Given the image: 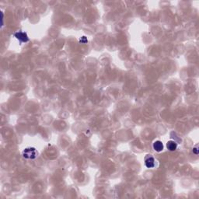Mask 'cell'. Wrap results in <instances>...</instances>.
Wrapping results in <instances>:
<instances>
[{
    "mask_svg": "<svg viewBox=\"0 0 199 199\" xmlns=\"http://www.w3.org/2000/svg\"><path fill=\"white\" fill-rule=\"evenodd\" d=\"M193 151L195 152V153L196 154V155H198V148L197 147H195V148H194V149H193Z\"/></svg>",
    "mask_w": 199,
    "mask_h": 199,
    "instance_id": "cell-6",
    "label": "cell"
},
{
    "mask_svg": "<svg viewBox=\"0 0 199 199\" xmlns=\"http://www.w3.org/2000/svg\"><path fill=\"white\" fill-rule=\"evenodd\" d=\"M167 149L169 150V151H175L177 148H178V144L176 142H174L173 140H170L168 141V142L167 143Z\"/></svg>",
    "mask_w": 199,
    "mask_h": 199,
    "instance_id": "cell-5",
    "label": "cell"
},
{
    "mask_svg": "<svg viewBox=\"0 0 199 199\" xmlns=\"http://www.w3.org/2000/svg\"><path fill=\"white\" fill-rule=\"evenodd\" d=\"M156 161L155 159L153 158V156H152L151 155H147V156L145 159V165L147 168H153L156 166Z\"/></svg>",
    "mask_w": 199,
    "mask_h": 199,
    "instance_id": "cell-3",
    "label": "cell"
},
{
    "mask_svg": "<svg viewBox=\"0 0 199 199\" xmlns=\"http://www.w3.org/2000/svg\"><path fill=\"white\" fill-rule=\"evenodd\" d=\"M23 156L27 160H34L38 156V152L35 148L27 147L23 151Z\"/></svg>",
    "mask_w": 199,
    "mask_h": 199,
    "instance_id": "cell-1",
    "label": "cell"
},
{
    "mask_svg": "<svg viewBox=\"0 0 199 199\" xmlns=\"http://www.w3.org/2000/svg\"><path fill=\"white\" fill-rule=\"evenodd\" d=\"M152 147H153L154 150L158 152H160L163 150V144L161 141L157 140L156 142H154L153 145H152Z\"/></svg>",
    "mask_w": 199,
    "mask_h": 199,
    "instance_id": "cell-4",
    "label": "cell"
},
{
    "mask_svg": "<svg viewBox=\"0 0 199 199\" xmlns=\"http://www.w3.org/2000/svg\"><path fill=\"white\" fill-rule=\"evenodd\" d=\"M14 37L20 41V42H23V43H26L27 41H29V37L26 34V32H24V31H17L14 34Z\"/></svg>",
    "mask_w": 199,
    "mask_h": 199,
    "instance_id": "cell-2",
    "label": "cell"
}]
</instances>
